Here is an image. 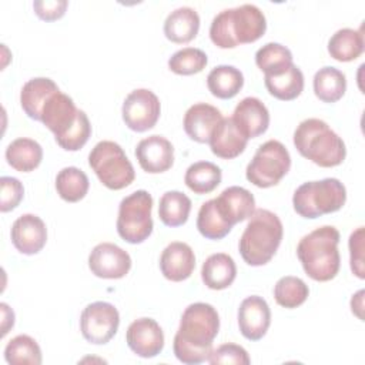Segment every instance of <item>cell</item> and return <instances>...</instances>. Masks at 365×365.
<instances>
[{"instance_id": "obj_17", "label": "cell", "mask_w": 365, "mask_h": 365, "mask_svg": "<svg viewBox=\"0 0 365 365\" xmlns=\"http://www.w3.org/2000/svg\"><path fill=\"white\" fill-rule=\"evenodd\" d=\"M10 237L19 252L24 255H34L46 245L47 228L38 215L23 214L13 222Z\"/></svg>"}, {"instance_id": "obj_42", "label": "cell", "mask_w": 365, "mask_h": 365, "mask_svg": "<svg viewBox=\"0 0 365 365\" xmlns=\"http://www.w3.org/2000/svg\"><path fill=\"white\" fill-rule=\"evenodd\" d=\"M349 261L352 272L364 279V227L356 228L349 237Z\"/></svg>"}, {"instance_id": "obj_12", "label": "cell", "mask_w": 365, "mask_h": 365, "mask_svg": "<svg viewBox=\"0 0 365 365\" xmlns=\"http://www.w3.org/2000/svg\"><path fill=\"white\" fill-rule=\"evenodd\" d=\"M88 268L98 278L120 279L128 274L131 257L113 242H100L88 255Z\"/></svg>"}, {"instance_id": "obj_11", "label": "cell", "mask_w": 365, "mask_h": 365, "mask_svg": "<svg viewBox=\"0 0 365 365\" xmlns=\"http://www.w3.org/2000/svg\"><path fill=\"white\" fill-rule=\"evenodd\" d=\"M161 113L158 97L148 88H135L124 100L121 114L125 125L137 133L153 128Z\"/></svg>"}, {"instance_id": "obj_6", "label": "cell", "mask_w": 365, "mask_h": 365, "mask_svg": "<svg viewBox=\"0 0 365 365\" xmlns=\"http://www.w3.org/2000/svg\"><path fill=\"white\" fill-rule=\"evenodd\" d=\"M345 201L346 190L338 178L307 181L301 184L292 195L295 212L309 220L339 211Z\"/></svg>"}, {"instance_id": "obj_22", "label": "cell", "mask_w": 365, "mask_h": 365, "mask_svg": "<svg viewBox=\"0 0 365 365\" xmlns=\"http://www.w3.org/2000/svg\"><path fill=\"white\" fill-rule=\"evenodd\" d=\"M248 138L238 130L232 117H222L210 137V148L214 155L231 160L244 153Z\"/></svg>"}, {"instance_id": "obj_15", "label": "cell", "mask_w": 365, "mask_h": 365, "mask_svg": "<svg viewBox=\"0 0 365 365\" xmlns=\"http://www.w3.org/2000/svg\"><path fill=\"white\" fill-rule=\"evenodd\" d=\"M271 324V311L267 301L259 295L242 299L238 308V328L248 341H259Z\"/></svg>"}, {"instance_id": "obj_34", "label": "cell", "mask_w": 365, "mask_h": 365, "mask_svg": "<svg viewBox=\"0 0 365 365\" xmlns=\"http://www.w3.org/2000/svg\"><path fill=\"white\" fill-rule=\"evenodd\" d=\"M255 64L264 76H277L292 64V53L279 43H267L257 50Z\"/></svg>"}, {"instance_id": "obj_16", "label": "cell", "mask_w": 365, "mask_h": 365, "mask_svg": "<svg viewBox=\"0 0 365 365\" xmlns=\"http://www.w3.org/2000/svg\"><path fill=\"white\" fill-rule=\"evenodd\" d=\"M135 157L145 173L160 174L173 167L174 147L165 137L153 134L137 144Z\"/></svg>"}, {"instance_id": "obj_29", "label": "cell", "mask_w": 365, "mask_h": 365, "mask_svg": "<svg viewBox=\"0 0 365 365\" xmlns=\"http://www.w3.org/2000/svg\"><path fill=\"white\" fill-rule=\"evenodd\" d=\"M264 83L268 93L282 101L297 98L304 90V74L294 63L277 76H264Z\"/></svg>"}, {"instance_id": "obj_8", "label": "cell", "mask_w": 365, "mask_h": 365, "mask_svg": "<svg viewBox=\"0 0 365 365\" xmlns=\"http://www.w3.org/2000/svg\"><path fill=\"white\" fill-rule=\"evenodd\" d=\"M153 197L145 190H137L124 197L118 205L117 232L130 244L144 242L153 232Z\"/></svg>"}, {"instance_id": "obj_3", "label": "cell", "mask_w": 365, "mask_h": 365, "mask_svg": "<svg viewBox=\"0 0 365 365\" xmlns=\"http://www.w3.org/2000/svg\"><path fill=\"white\" fill-rule=\"evenodd\" d=\"M339 238V231L335 227L322 225L299 240L297 255L309 278L327 282L336 277L341 267Z\"/></svg>"}, {"instance_id": "obj_37", "label": "cell", "mask_w": 365, "mask_h": 365, "mask_svg": "<svg viewBox=\"0 0 365 365\" xmlns=\"http://www.w3.org/2000/svg\"><path fill=\"white\" fill-rule=\"evenodd\" d=\"M309 295L308 285L298 277L287 275L277 281L274 287V298L278 305L292 309L302 305Z\"/></svg>"}, {"instance_id": "obj_14", "label": "cell", "mask_w": 365, "mask_h": 365, "mask_svg": "<svg viewBox=\"0 0 365 365\" xmlns=\"http://www.w3.org/2000/svg\"><path fill=\"white\" fill-rule=\"evenodd\" d=\"M78 115L80 110L76 107L73 98L61 91H57L44 104L40 121L54 134L57 141L77 123Z\"/></svg>"}, {"instance_id": "obj_30", "label": "cell", "mask_w": 365, "mask_h": 365, "mask_svg": "<svg viewBox=\"0 0 365 365\" xmlns=\"http://www.w3.org/2000/svg\"><path fill=\"white\" fill-rule=\"evenodd\" d=\"M346 91L345 74L332 66L319 68L314 76V93L324 103H336Z\"/></svg>"}, {"instance_id": "obj_41", "label": "cell", "mask_w": 365, "mask_h": 365, "mask_svg": "<svg viewBox=\"0 0 365 365\" xmlns=\"http://www.w3.org/2000/svg\"><path fill=\"white\" fill-rule=\"evenodd\" d=\"M1 198H0V211L7 212L14 210L23 200L24 188L23 184L14 177H1Z\"/></svg>"}, {"instance_id": "obj_33", "label": "cell", "mask_w": 365, "mask_h": 365, "mask_svg": "<svg viewBox=\"0 0 365 365\" xmlns=\"http://www.w3.org/2000/svg\"><path fill=\"white\" fill-rule=\"evenodd\" d=\"M88 177L77 167H64L56 177L57 194L67 202H77L83 200L88 191Z\"/></svg>"}, {"instance_id": "obj_21", "label": "cell", "mask_w": 365, "mask_h": 365, "mask_svg": "<svg viewBox=\"0 0 365 365\" xmlns=\"http://www.w3.org/2000/svg\"><path fill=\"white\" fill-rule=\"evenodd\" d=\"M222 120L221 111L207 103L192 104L184 114V131L197 143H208L215 125Z\"/></svg>"}, {"instance_id": "obj_24", "label": "cell", "mask_w": 365, "mask_h": 365, "mask_svg": "<svg viewBox=\"0 0 365 365\" xmlns=\"http://www.w3.org/2000/svg\"><path fill=\"white\" fill-rule=\"evenodd\" d=\"M200 30V16L188 6L173 10L164 21L165 37L177 44H184L195 38Z\"/></svg>"}, {"instance_id": "obj_32", "label": "cell", "mask_w": 365, "mask_h": 365, "mask_svg": "<svg viewBox=\"0 0 365 365\" xmlns=\"http://www.w3.org/2000/svg\"><path fill=\"white\" fill-rule=\"evenodd\" d=\"M191 211V200L181 191H167L158 204V217L167 227H180L187 222Z\"/></svg>"}, {"instance_id": "obj_19", "label": "cell", "mask_w": 365, "mask_h": 365, "mask_svg": "<svg viewBox=\"0 0 365 365\" xmlns=\"http://www.w3.org/2000/svg\"><path fill=\"white\" fill-rule=\"evenodd\" d=\"M232 120L238 130L250 140L259 137L268 130L269 113L259 98L245 97L234 108Z\"/></svg>"}, {"instance_id": "obj_38", "label": "cell", "mask_w": 365, "mask_h": 365, "mask_svg": "<svg viewBox=\"0 0 365 365\" xmlns=\"http://www.w3.org/2000/svg\"><path fill=\"white\" fill-rule=\"evenodd\" d=\"M207 54L201 48L184 47L168 58V68L178 76H192L205 68Z\"/></svg>"}, {"instance_id": "obj_26", "label": "cell", "mask_w": 365, "mask_h": 365, "mask_svg": "<svg viewBox=\"0 0 365 365\" xmlns=\"http://www.w3.org/2000/svg\"><path fill=\"white\" fill-rule=\"evenodd\" d=\"M7 164L20 173H30L36 170L43 160L41 145L31 138H16L6 148Z\"/></svg>"}, {"instance_id": "obj_36", "label": "cell", "mask_w": 365, "mask_h": 365, "mask_svg": "<svg viewBox=\"0 0 365 365\" xmlns=\"http://www.w3.org/2000/svg\"><path fill=\"white\" fill-rule=\"evenodd\" d=\"M197 230L207 240H221L232 230L217 210L215 200H208L201 204L197 215Z\"/></svg>"}, {"instance_id": "obj_7", "label": "cell", "mask_w": 365, "mask_h": 365, "mask_svg": "<svg viewBox=\"0 0 365 365\" xmlns=\"http://www.w3.org/2000/svg\"><path fill=\"white\" fill-rule=\"evenodd\" d=\"M88 164L100 182L110 190H123L135 178L134 167L121 145L110 140H103L91 148Z\"/></svg>"}, {"instance_id": "obj_40", "label": "cell", "mask_w": 365, "mask_h": 365, "mask_svg": "<svg viewBox=\"0 0 365 365\" xmlns=\"http://www.w3.org/2000/svg\"><path fill=\"white\" fill-rule=\"evenodd\" d=\"M208 362L211 365L218 364H237V365H248L251 362L248 352L245 348L237 344H222L217 349H212Z\"/></svg>"}, {"instance_id": "obj_35", "label": "cell", "mask_w": 365, "mask_h": 365, "mask_svg": "<svg viewBox=\"0 0 365 365\" xmlns=\"http://www.w3.org/2000/svg\"><path fill=\"white\" fill-rule=\"evenodd\" d=\"M4 359L10 365H40L41 349L34 338L21 334L11 338L4 348Z\"/></svg>"}, {"instance_id": "obj_43", "label": "cell", "mask_w": 365, "mask_h": 365, "mask_svg": "<svg viewBox=\"0 0 365 365\" xmlns=\"http://www.w3.org/2000/svg\"><path fill=\"white\" fill-rule=\"evenodd\" d=\"M68 1L66 0H36L33 3L34 13L46 21H54L61 19L66 13Z\"/></svg>"}, {"instance_id": "obj_45", "label": "cell", "mask_w": 365, "mask_h": 365, "mask_svg": "<svg viewBox=\"0 0 365 365\" xmlns=\"http://www.w3.org/2000/svg\"><path fill=\"white\" fill-rule=\"evenodd\" d=\"M364 291H358L355 295H352V299H351V309L352 312L359 318V319H364V315H362V301H364Z\"/></svg>"}, {"instance_id": "obj_25", "label": "cell", "mask_w": 365, "mask_h": 365, "mask_svg": "<svg viewBox=\"0 0 365 365\" xmlns=\"http://www.w3.org/2000/svg\"><path fill=\"white\" fill-rule=\"evenodd\" d=\"M237 277V265L225 252L211 254L201 267V279L210 289H225Z\"/></svg>"}, {"instance_id": "obj_5", "label": "cell", "mask_w": 365, "mask_h": 365, "mask_svg": "<svg viewBox=\"0 0 365 365\" xmlns=\"http://www.w3.org/2000/svg\"><path fill=\"white\" fill-rule=\"evenodd\" d=\"M294 145L304 158L324 168L336 167L346 157L342 138L319 118H307L297 125Z\"/></svg>"}, {"instance_id": "obj_27", "label": "cell", "mask_w": 365, "mask_h": 365, "mask_svg": "<svg viewBox=\"0 0 365 365\" xmlns=\"http://www.w3.org/2000/svg\"><path fill=\"white\" fill-rule=\"evenodd\" d=\"M244 86V76L240 68L228 64L214 67L207 76V87L211 94L221 100L235 97Z\"/></svg>"}, {"instance_id": "obj_23", "label": "cell", "mask_w": 365, "mask_h": 365, "mask_svg": "<svg viewBox=\"0 0 365 365\" xmlns=\"http://www.w3.org/2000/svg\"><path fill=\"white\" fill-rule=\"evenodd\" d=\"M60 91L57 84L47 77H34L24 83L20 91V104L23 111L33 120L40 121L41 110L47 100Z\"/></svg>"}, {"instance_id": "obj_18", "label": "cell", "mask_w": 365, "mask_h": 365, "mask_svg": "<svg viewBox=\"0 0 365 365\" xmlns=\"http://www.w3.org/2000/svg\"><path fill=\"white\" fill-rule=\"evenodd\" d=\"M195 268V255L192 248L181 241L170 242L161 252L160 269L164 278L173 282H181L191 277Z\"/></svg>"}, {"instance_id": "obj_9", "label": "cell", "mask_w": 365, "mask_h": 365, "mask_svg": "<svg viewBox=\"0 0 365 365\" xmlns=\"http://www.w3.org/2000/svg\"><path fill=\"white\" fill-rule=\"evenodd\" d=\"M291 168V155L278 140L261 144L245 170L247 180L258 188L277 185Z\"/></svg>"}, {"instance_id": "obj_44", "label": "cell", "mask_w": 365, "mask_h": 365, "mask_svg": "<svg viewBox=\"0 0 365 365\" xmlns=\"http://www.w3.org/2000/svg\"><path fill=\"white\" fill-rule=\"evenodd\" d=\"M0 309H1V336H4L10 328H13L14 325V312L13 309L6 304L1 302L0 304Z\"/></svg>"}, {"instance_id": "obj_28", "label": "cell", "mask_w": 365, "mask_h": 365, "mask_svg": "<svg viewBox=\"0 0 365 365\" xmlns=\"http://www.w3.org/2000/svg\"><path fill=\"white\" fill-rule=\"evenodd\" d=\"M364 34L355 29H339L328 40V53L336 61H352L364 53Z\"/></svg>"}, {"instance_id": "obj_10", "label": "cell", "mask_w": 365, "mask_h": 365, "mask_svg": "<svg viewBox=\"0 0 365 365\" xmlns=\"http://www.w3.org/2000/svg\"><path fill=\"white\" fill-rule=\"evenodd\" d=\"M120 325L117 308L104 301L88 304L80 317V331L84 339L94 345H104L113 339Z\"/></svg>"}, {"instance_id": "obj_31", "label": "cell", "mask_w": 365, "mask_h": 365, "mask_svg": "<svg viewBox=\"0 0 365 365\" xmlns=\"http://www.w3.org/2000/svg\"><path fill=\"white\" fill-rule=\"evenodd\" d=\"M222 178L221 168L210 161H197L191 164L184 175L185 185L195 194L202 195L214 191Z\"/></svg>"}, {"instance_id": "obj_4", "label": "cell", "mask_w": 365, "mask_h": 365, "mask_svg": "<svg viewBox=\"0 0 365 365\" xmlns=\"http://www.w3.org/2000/svg\"><path fill=\"white\" fill-rule=\"evenodd\" d=\"M284 228L279 217L265 208H255L240 238L238 250L251 267L265 265L275 255Z\"/></svg>"}, {"instance_id": "obj_2", "label": "cell", "mask_w": 365, "mask_h": 365, "mask_svg": "<svg viewBox=\"0 0 365 365\" xmlns=\"http://www.w3.org/2000/svg\"><path fill=\"white\" fill-rule=\"evenodd\" d=\"M265 30V14L255 4L247 3L220 11L211 21L210 38L220 48H234L257 41Z\"/></svg>"}, {"instance_id": "obj_1", "label": "cell", "mask_w": 365, "mask_h": 365, "mask_svg": "<svg viewBox=\"0 0 365 365\" xmlns=\"http://www.w3.org/2000/svg\"><path fill=\"white\" fill-rule=\"evenodd\" d=\"M218 331L220 317L211 304H190L181 315L180 327L174 336V355L187 365L208 361Z\"/></svg>"}, {"instance_id": "obj_20", "label": "cell", "mask_w": 365, "mask_h": 365, "mask_svg": "<svg viewBox=\"0 0 365 365\" xmlns=\"http://www.w3.org/2000/svg\"><path fill=\"white\" fill-rule=\"evenodd\" d=\"M215 200L221 217L232 227L237 222L248 220L255 211V198L244 187L231 185L225 188Z\"/></svg>"}, {"instance_id": "obj_39", "label": "cell", "mask_w": 365, "mask_h": 365, "mask_svg": "<svg viewBox=\"0 0 365 365\" xmlns=\"http://www.w3.org/2000/svg\"><path fill=\"white\" fill-rule=\"evenodd\" d=\"M91 135V124L87 114L80 110V115L77 123L68 130L66 135H63L56 143L66 151H77L80 150Z\"/></svg>"}, {"instance_id": "obj_13", "label": "cell", "mask_w": 365, "mask_h": 365, "mask_svg": "<svg viewBox=\"0 0 365 365\" xmlns=\"http://www.w3.org/2000/svg\"><path fill=\"white\" fill-rule=\"evenodd\" d=\"M128 348L141 358H154L164 348V332L153 318H138L133 321L125 332Z\"/></svg>"}]
</instances>
